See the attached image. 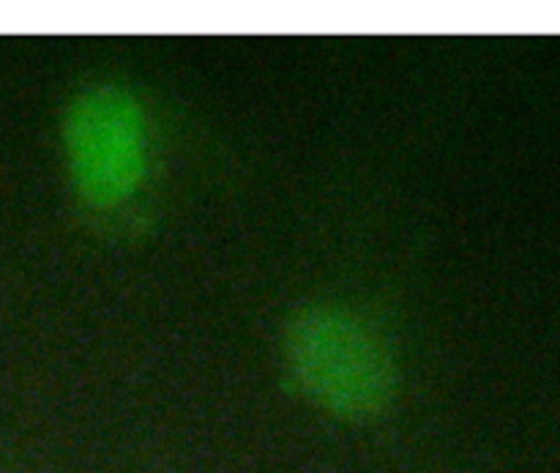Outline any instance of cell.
<instances>
[{
    "instance_id": "2",
    "label": "cell",
    "mask_w": 560,
    "mask_h": 473,
    "mask_svg": "<svg viewBox=\"0 0 560 473\" xmlns=\"http://www.w3.org/2000/svg\"><path fill=\"white\" fill-rule=\"evenodd\" d=\"M77 192L93 206L126 200L145 173L142 109L118 88H93L71 102L63 120Z\"/></svg>"
},
{
    "instance_id": "1",
    "label": "cell",
    "mask_w": 560,
    "mask_h": 473,
    "mask_svg": "<svg viewBox=\"0 0 560 473\" xmlns=\"http://www.w3.org/2000/svg\"><path fill=\"white\" fill-rule=\"evenodd\" d=\"M304 392L342 419H366L388 405L397 370L383 339L353 312L315 304L295 312L284 334Z\"/></svg>"
}]
</instances>
